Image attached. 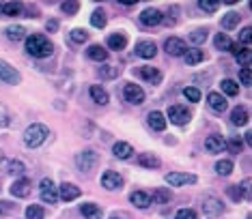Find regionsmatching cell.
Instances as JSON below:
<instances>
[{"mask_svg":"<svg viewBox=\"0 0 252 219\" xmlns=\"http://www.w3.org/2000/svg\"><path fill=\"white\" fill-rule=\"evenodd\" d=\"M26 52L32 58H48V56H52L54 45L46 35H28L26 37Z\"/></svg>","mask_w":252,"mask_h":219,"instance_id":"obj_1","label":"cell"},{"mask_svg":"<svg viewBox=\"0 0 252 219\" xmlns=\"http://www.w3.org/2000/svg\"><path fill=\"white\" fill-rule=\"evenodd\" d=\"M48 135H50V129H48L46 125L32 123L30 127H26V131H24V144L28 146V149H37V146H41L43 142L48 140Z\"/></svg>","mask_w":252,"mask_h":219,"instance_id":"obj_2","label":"cell"},{"mask_svg":"<svg viewBox=\"0 0 252 219\" xmlns=\"http://www.w3.org/2000/svg\"><path fill=\"white\" fill-rule=\"evenodd\" d=\"M100 163V155H97L95 151H82V153H78L76 155V166H78L82 172H91L93 168Z\"/></svg>","mask_w":252,"mask_h":219,"instance_id":"obj_3","label":"cell"},{"mask_svg":"<svg viewBox=\"0 0 252 219\" xmlns=\"http://www.w3.org/2000/svg\"><path fill=\"white\" fill-rule=\"evenodd\" d=\"M39 189H41V200L46 202V204H56V200H58V187L52 183V178H43L41 185H39Z\"/></svg>","mask_w":252,"mask_h":219,"instance_id":"obj_4","label":"cell"},{"mask_svg":"<svg viewBox=\"0 0 252 219\" xmlns=\"http://www.w3.org/2000/svg\"><path fill=\"white\" fill-rule=\"evenodd\" d=\"M123 97H125L127 103H131V106H140V103H145V90H142L138 84H125Z\"/></svg>","mask_w":252,"mask_h":219,"instance_id":"obj_5","label":"cell"},{"mask_svg":"<svg viewBox=\"0 0 252 219\" xmlns=\"http://www.w3.org/2000/svg\"><path fill=\"white\" fill-rule=\"evenodd\" d=\"M0 80H2L4 84H20L22 75L15 67H11L7 60H0Z\"/></svg>","mask_w":252,"mask_h":219,"instance_id":"obj_6","label":"cell"},{"mask_svg":"<svg viewBox=\"0 0 252 219\" xmlns=\"http://www.w3.org/2000/svg\"><path fill=\"white\" fill-rule=\"evenodd\" d=\"M166 183L171 185V187H183V185L196 183V176L194 174H188V172H171V174H166Z\"/></svg>","mask_w":252,"mask_h":219,"instance_id":"obj_7","label":"cell"},{"mask_svg":"<svg viewBox=\"0 0 252 219\" xmlns=\"http://www.w3.org/2000/svg\"><path fill=\"white\" fill-rule=\"evenodd\" d=\"M164 50H166L168 56H183L188 52V45L179 37H171V39H166V43H164Z\"/></svg>","mask_w":252,"mask_h":219,"instance_id":"obj_8","label":"cell"},{"mask_svg":"<svg viewBox=\"0 0 252 219\" xmlns=\"http://www.w3.org/2000/svg\"><path fill=\"white\" fill-rule=\"evenodd\" d=\"M168 118H171V123H175V125H185L192 118V114L185 106H171L168 108Z\"/></svg>","mask_w":252,"mask_h":219,"instance_id":"obj_9","label":"cell"},{"mask_svg":"<svg viewBox=\"0 0 252 219\" xmlns=\"http://www.w3.org/2000/svg\"><path fill=\"white\" fill-rule=\"evenodd\" d=\"M101 185L106 187L108 191H117L123 187V178L119 172H112V170H108V172L101 174Z\"/></svg>","mask_w":252,"mask_h":219,"instance_id":"obj_10","label":"cell"},{"mask_svg":"<svg viewBox=\"0 0 252 219\" xmlns=\"http://www.w3.org/2000/svg\"><path fill=\"white\" fill-rule=\"evenodd\" d=\"M162 18H164L162 11H157V9H145V11L140 13V24L153 28V26L162 24Z\"/></svg>","mask_w":252,"mask_h":219,"instance_id":"obj_11","label":"cell"},{"mask_svg":"<svg viewBox=\"0 0 252 219\" xmlns=\"http://www.w3.org/2000/svg\"><path fill=\"white\" fill-rule=\"evenodd\" d=\"M80 187L78 185H74V183H63L61 187H58V198L65 200V202H71V200H76V198H80Z\"/></svg>","mask_w":252,"mask_h":219,"instance_id":"obj_12","label":"cell"},{"mask_svg":"<svg viewBox=\"0 0 252 219\" xmlns=\"http://www.w3.org/2000/svg\"><path fill=\"white\" fill-rule=\"evenodd\" d=\"M155 54H157V47L153 41H138L136 43V56L149 60V58H155Z\"/></svg>","mask_w":252,"mask_h":219,"instance_id":"obj_13","label":"cell"},{"mask_svg":"<svg viewBox=\"0 0 252 219\" xmlns=\"http://www.w3.org/2000/svg\"><path fill=\"white\" fill-rule=\"evenodd\" d=\"M32 189V183L28 178H18L13 185H11V196H15V198H26V196L30 194Z\"/></svg>","mask_w":252,"mask_h":219,"instance_id":"obj_14","label":"cell"},{"mask_svg":"<svg viewBox=\"0 0 252 219\" xmlns=\"http://www.w3.org/2000/svg\"><path fill=\"white\" fill-rule=\"evenodd\" d=\"M202 211H205V215L216 217V215H222L224 206H222V202L218 200V198L209 196V198H205V202H202Z\"/></svg>","mask_w":252,"mask_h":219,"instance_id":"obj_15","label":"cell"},{"mask_svg":"<svg viewBox=\"0 0 252 219\" xmlns=\"http://www.w3.org/2000/svg\"><path fill=\"white\" fill-rule=\"evenodd\" d=\"M207 103H209V108L213 112H224V110L228 108L227 97H224L222 92H209V95H207Z\"/></svg>","mask_w":252,"mask_h":219,"instance_id":"obj_16","label":"cell"},{"mask_svg":"<svg viewBox=\"0 0 252 219\" xmlns=\"http://www.w3.org/2000/svg\"><path fill=\"white\" fill-rule=\"evenodd\" d=\"M24 11V4L22 2H0V15L4 18H18Z\"/></svg>","mask_w":252,"mask_h":219,"instance_id":"obj_17","label":"cell"},{"mask_svg":"<svg viewBox=\"0 0 252 219\" xmlns=\"http://www.w3.org/2000/svg\"><path fill=\"white\" fill-rule=\"evenodd\" d=\"M205 149L209 153H222L224 149H227V140H224L222 135L213 133V135H209V138L205 140Z\"/></svg>","mask_w":252,"mask_h":219,"instance_id":"obj_18","label":"cell"},{"mask_svg":"<svg viewBox=\"0 0 252 219\" xmlns=\"http://www.w3.org/2000/svg\"><path fill=\"white\" fill-rule=\"evenodd\" d=\"M138 75L142 80L149 82V84H160V82H162V73L155 67H140Z\"/></svg>","mask_w":252,"mask_h":219,"instance_id":"obj_19","label":"cell"},{"mask_svg":"<svg viewBox=\"0 0 252 219\" xmlns=\"http://www.w3.org/2000/svg\"><path fill=\"white\" fill-rule=\"evenodd\" d=\"M147 123H149V127L153 131H164L166 129V116H164L162 112H151L149 116H147Z\"/></svg>","mask_w":252,"mask_h":219,"instance_id":"obj_20","label":"cell"},{"mask_svg":"<svg viewBox=\"0 0 252 219\" xmlns=\"http://www.w3.org/2000/svg\"><path fill=\"white\" fill-rule=\"evenodd\" d=\"M138 166L153 170V168H160L162 161H160V157H155L153 153H140L138 155Z\"/></svg>","mask_w":252,"mask_h":219,"instance_id":"obj_21","label":"cell"},{"mask_svg":"<svg viewBox=\"0 0 252 219\" xmlns=\"http://www.w3.org/2000/svg\"><path fill=\"white\" fill-rule=\"evenodd\" d=\"M106 45L110 47V50H125V45H127V37L123 35V32H114V35L108 37V41H106Z\"/></svg>","mask_w":252,"mask_h":219,"instance_id":"obj_22","label":"cell"},{"mask_svg":"<svg viewBox=\"0 0 252 219\" xmlns=\"http://www.w3.org/2000/svg\"><path fill=\"white\" fill-rule=\"evenodd\" d=\"M231 123L237 125V127H244V125H248V110H246L244 106L233 108V112H231Z\"/></svg>","mask_w":252,"mask_h":219,"instance_id":"obj_23","label":"cell"},{"mask_svg":"<svg viewBox=\"0 0 252 219\" xmlns=\"http://www.w3.org/2000/svg\"><path fill=\"white\" fill-rule=\"evenodd\" d=\"M112 153L117 159H129L134 149H131V144H127V142H117V144L112 146Z\"/></svg>","mask_w":252,"mask_h":219,"instance_id":"obj_24","label":"cell"},{"mask_svg":"<svg viewBox=\"0 0 252 219\" xmlns=\"http://www.w3.org/2000/svg\"><path fill=\"white\" fill-rule=\"evenodd\" d=\"M80 213L86 219H101V209L97 204H93V202H84V204H80Z\"/></svg>","mask_w":252,"mask_h":219,"instance_id":"obj_25","label":"cell"},{"mask_svg":"<svg viewBox=\"0 0 252 219\" xmlns=\"http://www.w3.org/2000/svg\"><path fill=\"white\" fill-rule=\"evenodd\" d=\"M129 200H131V204H136L138 209H149V204H151V196L145 194V191H134V194L129 196Z\"/></svg>","mask_w":252,"mask_h":219,"instance_id":"obj_26","label":"cell"},{"mask_svg":"<svg viewBox=\"0 0 252 219\" xmlns=\"http://www.w3.org/2000/svg\"><path fill=\"white\" fill-rule=\"evenodd\" d=\"M86 54H89V58L95 60V63H106L108 60V50H103L101 45H91Z\"/></svg>","mask_w":252,"mask_h":219,"instance_id":"obj_27","label":"cell"},{"mask_svg":"<svg viewBox=\"0 0 252 219\" xmlns=\"http://www.w3.org/2000/svg\"><path fill=\"white\" fill-rule=\"evenodd\" d=\"M91 99L95 103H100V106H106L108 103V92L101 88V86H91Z\"/></svg>","mask_w":252,"mask_h":219,"instance_id":"obj_28","label":"cell"},{"mask_svg":"<svg viewBox=\"0 0 252 219\" xmlns=\"http://www.w3.org/2000/svg\"><path fill=\"white\" fill-rule=\"evenodd\" d=\"M155 204H168L171 202V189H166V187H160V189H155L153 191V198H151Z\"/></svg>","mask_w":252,"mask_h":219,"instance_id":"obj_29","label":"cell"},{"mask_svg":"<svg viewBox=\"0 0 252 219\" xmlns=\"http://www.w3.org/2000/svg\"><path fill=\"white\" fill-rule=\"evenodd\" d=\"M239 18H242V15L235 13V11H231V13H227V15L222 18V28H224V30H233L235 26L239 24Z\"/></svg>","mask_w":252,"mask_h":219,"instance_id":"obj_30","label":"cell"},{"mask_svg":"<svg viewBox=\"0 0 252 219\" xmlns=\"http://www.w3.org/2000/svg\"><path fill=\"white\" fill-rule=\"evenodd\" d=\"M183 58H185V63L188 65H199V63L205 60V52L202 50H188L183 54Z\"/></svg>","mask_w":252,"mask_h":219,"instance_id":"obj_31","label":"cell"},{"mask_svg":"<svg viewBox=\"0 0 252 219\" xmlns=\"http://www.w3.org/2000/svg\"><path fill=\"white\" fill-rule=\"evenodd\" d=\"M213 43H216L218 50H224V52H228V50H231V45H233V41L228 39L227 32H218L216 39H213Z\"/></svg>","mask_w":252,"mask_h":219,"instance_id":"obj_32","label":"cell"},{"mask_svg":"<svg viewBox=\"0 0 252 219\" xmlns=\"http://www.w3.org/2000/svg\"><path fill=\"white\" fill-rule=\"evenodd\" d=\"M119 73H121V69H119V67H110V65H103L101 69H97V75H100L101 80H112V78H117Z\"/></svg>","mask_w":252,"mask_h":219,"instance_id":"obj_33","label":"cell"},{"mask_svg":"<svg viewBox=\"0 0 252 219\" xmlns=\"http://www.w3.org/2000/svg\"><path fill=\"white\" fill-rule=\"evenodd\" d=\"M7 39L9 41H22L26 39V30L22 26H9L7 28Z\"/></svg>","mask_w":252,"mask_h":219,"instance_id":"obj_34","label":"cell"},{"mask_svg":"<svg viewBox=\"0 0 252 219\" xmlns=\"http://www.w3.org/2000/svg\"><path fill=\"white\" fill-rule=\"evenodd\" d=\"M106 13H103L101 9H95L93 11V15H91V24L95 26V28H103V26H106Z\"/></svg>","mask_w":252,"mask_h":219,"instance_id":"obj_35","label":"cell"},{"mask_svg":"<svg viewBox=\"0 0 252 219\" xmlns=\"http://www.w3.org/2000/svg\"><path fill=\"white\" fill-rule=\"evenodd\" d=\"M222 92L224 95H228V97H235V95H239V84H235L233 80H222Z\"/></svg>","mask_w":252,"mask_h":219,"instance_id":"obj_36","label":"cell"},{"mask_svg":"<svg viewBox=\"0 0 252 219\" xmlns=\"http://www.w3.org/2000/svg\"><path fill=\"white\" fill-rule=\"evenodd\" d=\"M233 161L231 159H222V161H218L216 163V172L220 174V176H228V174L233 172Z\"/></svg>","mask_w":252,"mask_h":219,"instance_id":"obj_37","label":"cell"},{"mask_svg":"<svg viewBox=\"0 0 252 219\" xmlns=\"http://www.w3.org/2000/svg\"><path fill=\"white\" fill-rule=\"evenodd\" d=\"M199 7L205 13H213V11L220 9V0H199Z\"/></svg>","mask_w":252,"mask_h":219,"instance_id":"obj_38","label":"cell"},{"mask_svg":"<svg viewBox=\"0 0 252 219\" xmlns=\"http://www.w3.org/2000/svg\"><path fill=\"white\" fill-rule=\"evenodd\" d=\"M46 217V213L39 204H30L28 209H26V219H43Z\"/></svg>","mask_w":252,"mask_h":219,"instance_id":"obj_39","label":"cell"},{"mask_svg":"<svg viewBox=\"0 0 252 219\" xmlns=\"http://www.w3.org/2000/svg\"><path fill=\"white\" fill-rule=\"evenodd\" d=\"M69 37H71V41H74V43H84V41H89V32L82 30V28H74V30L69 32Z\"/></svg>","mask_w":252,"mask_h":219,"instance_id":"obj_40","label":"cell"},{"mask_svg":"<svg viewBox=\"0 0 252 219\" xmlns=\"http://www.w3.org/2000/svg\"><path fill=\"white\" fill-rule=\"evenodd\" d=\"M190 41L194 43V45H201V43H205V41H207V30H205V28L194 30V32L190 35Z\"/></svg>","mask_w":252,"mask_h":219,"instance_id":"obj_41","label":"cell"},{"mask_svg":"<svg viewBox=\"0 0 252 219\" xmlns=\"http://www.w3.org/2000/svg\"><path fill=\"white\" fill-rule=\"evenodd\" d=\"M183 97H185L188 101L199 103V101H201V90L194 88V86H188V88H183Z\"/></svg>","mask_w":252,"mask_h":219,"instance_id":"obj_42","label":"cell"},{"mask_svg":"<svg viewBox=\"0 0 252 219\" xmlns=\"http://www.w3.org/2000/svg\"><path fill=\"white\" fill-rule=\"evenodd\" d=\"M227 149L231 151V153H242L244 142L239 140V138H231V140H227Z\"/></svg>","mask_w":252,"mask_h":219,"instance_id":"obj_43","label":"cell"},{"mask_svg":"<svg viewBox=\"0 0 252 219\" xmlns=\"http://www.w3.org/2000/svg\"><path fill=\"white\" fill-rule=\"evenodd\" d=\"M235 58H237V63H242L244 67H248V65H250V58H252V52H250V47H244V50L239 52V54H237V56H235Z\"/></svg>","mask_w":252,"mask_h":219,"instance_id":"obj_44","label":"cell"},{"mask_svg":"<svg viewBox=\"0 0 252 219\" xmlns=\"http://www.w3.org/2000/svg\"><path fill=\"white\" fill-rule=\"evenodd\" d=\"M78 9H80V2H63L61 4V11L63 13H67V15H76L78 13Z\"/></svg>","mask_w":252,"mask_h":219,"instance_id":"obj_45","label":"cell"},{"mask_svg":"<svg viewBox=\"0 0 252 219\" xmlns=\"http://www.w3.org/2000/svg\"><path fill=\"white\" fill-rule=\"evenodd\" d=\"M11 125V114H9V110L0 103V127H9Z\"/></svg>","mask_w":252,"mask_h":219,"instance_id":"obj_46","label":"cell"},{"mask_svg":"<svg viewBox=\"0 0 252 219\" xmlns=\"http://www.w3.org/2000/svg\"><path fill=\"white\" fill-rule=\"evenodd\" d=\"M239 80H242V84H244V86H250V80H252L250 65H248V67H242V69H239Z\"/></svg>","mask_w":252,"mask_h":219,"instance_id":"obj_47","label":"cell"},{"mask_svg":"<svg viewBox=\"0 0 252 219\" xmlns=\"http://www.w3.org/2000/svg\"><path fill=\"white\" fill-rule=\"evenodd\" d=\"M175 219H196V211H192V209H181V211H177Z\"/></svg>","mask_w":252,"mask_h":219,"instance_id":"obj_48","label":"cell"},{"mask_svg":"<svg viewBox=\"0 0 252 219\" xmlns=\"http://www.w3.org/2000/svg\"><path fill=\"white\" fill-rule=\"evenodd\" d=\"M9 172L11 174H18V176H20V174H24V163H22V161H11L9 163Z\"/></svg>","mask_w":252,"mask_h":219,"instance_id":"obj_49","label":"cell"},{"mask_svg":"<svg viewBox=\"0 0 252 219\" xmlns=\"http://www.w3.org/2000/svg\"><path fill=\"white\" fill-rule=\"evenodd\" d=\"M228 196H231L233 200H242L244 198L242 187H239V185H231V187H228Z\"/></svg>","mask_w":252,"mask_h":219,"instance_id":"obj_50","label":"cell"},{"mask_svg":"<svg viewBox=\"0 0 252 219\" xmlns=\"http://www.w3.org/2000/svg\"><path fill=\"white\" fill-rule=\"evenodd\" d=\"M250 37H252V28H250V26H246V28H242V32H239V41L248 45V43H250Z\"/></svg>","mask_w":252,"mask_h":219,"instance_id":"obj_51","label":"cell"},{"mask_svg":"<svg viewBox=\"0 0 252 219\" xmlns=\"http://www.w3.org/2000/svg\"><path fill=\"white\" fill-rule=\"evenodd\" d=\"M242 194H244V198L250 200V178H246L242 183Z\"/></svg>","mask_w":252,"mask_h":219,"instance_id":"obj_52","label":"cell"},{"mask_svg":"<svg viewBox=\"0 0 252 219\" xmlns=\"http://www.w3.org/2000/svg\"><path fill=\"white\" fill-rule=\"evenodd\" d=\"M46 28H48V32H56V30H58V22H56V20H50V22L46 24Z\"/></svg>","mask_w":252,"mask_h":219,"instance_id":"obj_53","label":"cell"},{"mask_svg":"<svg viewBox=\"0 0 252 219\" xmlns=\"http://www.w3.org/2000/svg\"><path fill=\"white\" fill-rule=\"evenodd\" d=\"M162 22H164L166 26H175V24H177V20L171 18V15H168V18H162Z\"/></svg>","mask_w":252,"mask_h":219,"instance_id":"obj_54","label":"cell"},{"mask_svg":"<svg viewBox=\"0 0 252 219\" xmlns=\"http://www.w3.org/2000/svg\"><path fill=\"white\" fill-rule=\"evenodd\" d=\"M0 159H2V153H0Z\"/></svg>","mask_w":252,"mask_h":219,"instance_id":"obj_55","label":"cell"},{"mask_svg":"<svg viewBox=\"0 0 252 219\" xmlns=\"http://www.w3.org/2000/svg\"><path fill=\"white\" fill-rule=\"evenodd\" d=\"M110 219H119V217H110Z\"/></svg>","mask_w":252,"mask_h":219,"instance_id":"obj_56","label":"cell"},{"mask_svg":"<svg viewBox=\"0 0 252 219\" xmlns=\"http://www.w3.org/2000/svg\"><path fill=\"white\" fill-rule=\"evenodd\" d=\"M0 213H2V209H0Z\"/></svg>","mask_w":252,"mask_h":219,"instance_id":"obj_57","label":"cell"}]
</instances>
